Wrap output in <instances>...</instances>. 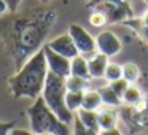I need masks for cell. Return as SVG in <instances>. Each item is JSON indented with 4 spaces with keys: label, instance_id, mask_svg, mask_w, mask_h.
Masks as SVG:
<instances>
[{
    "label": "cell",
    "instance_id": "6da1fadb",
    "mask_svg": "<svg viewBox=\"0 0 148 135\" xmlns=\"http://www.w3.org/2000/svg\"><path fill=\"white\" fill-rule=\"evenodd\" d=\"M56 21V10L48 7L24 13H10L0 18V38L5 51L13 59L16 72L46 45V37Z\"/></svg>",
    "mask_w": 148,
    "mask_h": 135
},
{
    "label": "cell",
    "instance_id": "7a4b0ae2",
    "mask_svg": "<svg viewBox=\"0 0 148 135\" xmlns=\"http://www.w3.org/2000/svg\"><path fill=\"white\" fill-rule=\"evenodd\" d=\"M48 73V64L42 48L8 80V89L14 99L37 100L42 97Z\"/></svg>",
    "mask_w": 148,
    "mask_h": 135
},
{
    "label": "cell",
    "instance_id": "3957f363",
    "mask_svg": "<svg viewBox=\"0 0 148 135\" xmlns=\"http://www.w3.org/2000/svg\"><path fill=\"white\" fill-rule=\"evenodd\" d=\"M30 130L35 135L40 134H54V135H72V127L62 122L51 110L46 106L45 100L38 97L27 108Z\"/></svg>",
    "mask_w": 148,
    "mask_h": 135
},
{
    "label": "cell",
    "instance_id": "277c9868",
    "mask_svg": "<svg viewBox=\"0 0 148 135\" xmlns=\"http://www.w3.org/2000/svg\"><path fill=\"white\" fill-rule=\"evenodd\" d=\"M65 94H67V87H65V78L56 76L53 73H48L46 76V83L42 92V99L45 100L46 106L61 119L67 125H73L75 115L67 108L65 105Z\"/></svg>",
    "mask_w": 148,
    "mask_h": 135
},
{
    "label": "cell",
    "instance_id": "5b68a950",
    "mask_svg": "<svg viewBox=\"0 0 148 135\" xmlns=\"http://www.w3.org/2000/svg\"><path fill=\"white\" fill-rule=\"evenodd\" d=\"M67 33L73 40L80 56H83L84 59H91L92 56H96L99 52L96 45V38L84 27H81L80 24H70L67 29Z\"/></svg>",
    "mask_w": 148,
    "mask_h": 135
},
{
    "label": "cell",
    "instance_id": "8992f818",
    "mask_svg": "<svg viewBox=\"0 0 148 135\" xmlns=\"http://www.w3.org/2000/svg\"><path fill=\"white\" fill-rule=\"evenodd\" d=\"M91 10H97L103 13L108 19V24L124 22V21L134 18V11H132L129 2H102V3L91 7Z\"/></svg>",
    "mask_w": 148,
    "mask_h": 135
},
{
    "label": "cell",
    "instance_id": "52a82bcc",
    "mask_svg": "<svg viewBox=\"0 0 148 135\" xmlns=\"http://www.w3.org/2000/svg\"><path fill=\"white\" fill-rule=\"evenodd\" d=\"M96 45H97V51L100 54L107 56V57H113L118 56L123 49V43L119 40V37L112 30H102L97 33L96 37Z\"/></svg>",
    "mask_w": 148,
    "mask_h": 135
},
{
    "label": "cell",
    "instance_id": "ba28073f",
    "mask_svg": "<svg viewBox=\"0 0 148 135\" xmlns=\"http://www.w3.org/2000/svg\"><path fill=\"white\" fill-rule=\"evenodd\" d=\"M43 52H45L49 73L56 75V76H61V78L70 76V70H72V61L70 59H67V57H64V56L54 52L46 45L43 46Z\"/></svg>",
    "mask_w": 148,
    "mask_h": 135
},
{
    "label": "cell",
    "instance_id": "9c48e42d",
    "mask_svg": "<svg viewBox=\"0 0 148 135\" xmlns=\"http://www.w3.org/2000/svg\"><path fill=\"white\" fill-rule=\"evenodd\" d=\"M46 46H48L49 49H53L54 52H58V54L64 56V57L67 59H75L77 56H80V52H78L77 46H75L73 40L70 38V35H69L67 32L65 33H61V35L54 37L53 40H49L48 43H46Z\"/></svg>",
    "mask_w": 148,
    "mask_h": 135
},
{
    "label": "cell",
    "instance_id": "30bf717a",
    "mask_svg": "<svg viewBox=\"0 0 148 135\" xmlns=\"http://www.w3.org/2000/svg\"><path fill=\"white\" fill-rule=\"evenodd\" d=\"M110 64V59L107 56L97 52L96 56H92L91 59H88V67H89V76L91 80H99L103 78L107 70V65Z\"/></svg>",
    "mask_w": 148,
    "mask_h": 135
},
{
    "label": "cell",
    "instance_id": "8fae6325",
    "mask_svg": "<svg viewBox=\"0 0 148 135\" xmlns=\"http://www.w3.org/2000/svg\"><path fill=\"white\" fill-rule=\"evenodd\" d=\"M97 118H99V130H108V129L118 127L119 115L116 111V108L103 106L100 111H97Z\"/></svg>",
    "mask_w": 148,
    "mask_h": 135
},
{
    "label": "cell",
    "instance_id": "7c38bea8",
    "mask_svg": "<svg viewBox=\"0 0 148 135\" xmlns=\"http://www.w3.org/2000/svg\"><path fill=\"white\" fill-rule=\"evenodd\" d=\"M103 108L102 97L100 92L96 89H88L83 94V103H81V110H89V111H100Z\"/></svg>",
    "mask_w": 148,
    "mask_h": 135
},
{
    "label": "cell",
    "instance_id": "4fadbf2b",
    "mask_svg": "<svg viewBox=\"0 0 148 135\" xmlns=\"http://www.w3.org/2000/svg\"><path fill=\"white\" fill-rule=\"evenodd\" d=\"M75 118L81 122L86 129L99 132V118H97V111H89V110H78L75 113Z\"/></svg>",
    "mask_w": 148,
    "mask_h": 135
},
{
    "label": "cell",
    "instance_id": "5bb4252c",
    "mask_svg": "<svg viewBox=\"0 0 148 135\" xmlns=\"http://www.w3.org/2000/svg\"><path fill=\"white\" fill-rule=\"evenodd\" d=\"M100 92V97H102V103L107 108H118L119 105H123V100L119 95H116L113 92V89L107 84V86H102L100 89H97Z\"/></svg>",
    "mask_w": 148,
    "mask_h": 135
},
{
    "label": "cell",
    "instance_id": "9a60e30c",
    "mask_svg": "<svg viewBox=\"0 0 148 135\" xmlns=\"http://www.w3.org/2000/svg\"><path fill=\"white\" fill-rule=\"evenodd\" d=\"M142 100H143V92H142V89L138 86H135V84H129V87L126 89L124 95H123V103L127 105V106L135 108Z\"/></svg>",
    "mask_w": 148,
    "mask_h": 135
},
{
    "label": "cell",
    "instance_id": "2e32d148",
    "mask_svg": "<svg viewBox=\"0 0 148 135\" xmlns=\"http://www.w3.org/2000/svg\"><path fill=\"white\" fill-rule=\"evenodd\" d=\"M70 75H73V76H80V78H84V80L91 81L89 67H88V59H84L83 56H77L75 59H72Z\"/></svg>",
    "mask_w": 148,
    "mask_h": 135
},
{
    "label": "cell",
    "instance_id": "e0dca14e",
    "mask_svg": "<svg viewBox=\"0 0 148 135\" xmlns=\"http://www.w3.org/2000/svg\"><path fill=\"white\" fill-rule=\"evenodd\" d=\"M65 87L69 92H86L89 89V80L70 75L65 78Z\"/></svg>",
    "mask_w": 148,
    "mask_h": 135
},
{
    "label": "cell",
    "instance_id": "ac0fdd59",
    "mask_svg": "<svg viewBox=\"0 0 148 135\" xmlns=\"http://www.w3.org/2000/svg\"><path fill=\"white\" fill-rule=\"evenodd\" d=\"M123 78L127 81L129 84H135L137 80L140 78V68L134 62H126L123 65Z\"/></svg>",
    "mask_w": 148,
    "mask_h": 135
},
{
    "label": "cell",
    "instance_id": "d6986e66",
    "mask_svg": "<svg viewBox=\"0 0 148 135\" xmlns=\"http://www.w3.org/2000/svg\"><path fill=\"white\" fill-rule=\"evenodd\" d=\"M83 94L84 92H69L65 94V105L72 113H77L78 110H81V103H83Z\"/></svg>",
    "mask_w": 148,
    "mask_h": 135
},
{
    "label": "cell",
    "instance_id": "ffe728a7",
    "mask_svg": "<svg viewBox=\"0 0 148 135\" xmlns=\"http://www.w3.org/2000/svg\"><path fill=\"white\" fill-rule=\"evenodd\" d=\"M123 78V65L116 64V62H110L107 65V70H105V75H103V80L107 83H113V81H118Z\"/></svg>",
    "mask_w": 148,
    "mask_h": 135
},
{
    "label": "cell",
    "instance_id": "44dd1931",
    "mask_svg": "<svg viewBox=\"0 0 148 135\" xmlns=\"http://www.w3.org/2000/svg\"><path fill=\"white\" fill-rule=\"evenodd\" d=\"M89 24L92 27H103L108 24V19H107V16L103 13H100L97 10H92L89 14Z\"/></svg>",
    "mask_w": 148,
    "mask_h": 135
},
{
    "label": "cell",
    "instance_id": "7402d4cb",
    "mask_svg": "<svg viewBox=\"0 0 148 135\" xmlns=\"http://www.w3.org/2000/svg\"><path fill=\"white\" fill-rule=\"evenodd\" d=\"M72 135H99V132L91 130V129H86L77 118H75L73 125H72Z\"/></svg>",
    "mask_w": 148,
    "mask_h": 135
},
{
    "label": "cell",
    "instance_id": "603a6c76",
    "mask_svg": "<svg viewBox=\"0 0 148 135\" xmlns=\"http://www.w3.org/2000/svg\"><path fill=\"white\" fill-rule=\"evenodd\" d=\"M108 86L112 87L113 92H115L116 95H119V97H121V100H123V95H124L126 89L129 87V83L124 80V78H121V80H118V81H113V83H110Z\"/></svg>",
    "mask_w": 148,
    "mask_h": 135
},
{
    "label": "cell",
    "instance_id": "cb8c5ba5",
    "mask_svg": "<svg viewBox=\"0 0 148 135\" xmlns=\"http://www.w3.org/2000/svg\"><path fill=\"white\" fill-rule=\"evenodd\" d=\"M16 122L10 121V122H2L0 121V135H10V132L14 129Z\"/></svg>",
    "mask_w": 148,
    "mask_h": 135
},
{
    "label": "cell",
    "instance_id": "d4e9b609",
    "mask_svg": "<svg viewBox=\"0 0 148 135\" xmlns=\"http://www.w3.org/2000/svg\"><path fill=\"white\" fill-rule=\"evenodd\" d=\"M5 2H7L8 8H10V13H18V8H19L23 0H5Z\"/></svg>",
    "mask_w": 148,
    "mask_h": 135
},
{
    "label": "cell",
    "instance_id": "484cf974",
    "mask_svg": "<svg viewBox=\"0 0 148 135\" xmlns=\"http://www.w3.org/2000/svg\"><path fill=\"white\" fill-rule=\"evenodd\" d=\"M10 135H35L32 130H27V129H19V127H14L13 130L10 132Z\"/></svg>",
    "mask_w": 148,
    "mask_h": 135
},
{
    "label": "cell",
    "instance_id": "4316f807",
    "mask_svg": "<svg viewBox=\"0 0 148 135\" xmlns=\"http://www.w3.org/2000/svg\"><path fill=\"white\" fill-rule=\"evenodd\" d=\"M7 14H10V8H8V5H7L5 0H0V18L7 16Z\"/></svg>",
    "mask_w": 148,
    "mask_h": 135
},
{
    "label": "cell",
    "instance_id": "83f0119b",
    "mask_svg": "<svg viewBox=\"0 0 148 135\" xmlns=\"http://www.w3.org/2000/svg\"><path fill=\"white\" fill-rule=\"evenodd\" d=\"M99 135H123V134L118 127H115V129H108V130H99Z\"/></svg>",
    "mask_w": 148,
    "mask_h": 135
},
{
    "label": "cell",
    "instance_id": "f1b7e54d",
    "mask_svg": "<svg viewBox=\"0 0 148 135\" xmlns=\"http://www.w3.org/2000/svg\"><path fill=\"white\" fill-rule=\"evenodd\" d=\"M140 24H142V29H147V30H148V8L145 10V13L142 14V18H140Z\"/></svg>",
    "mask_w": 148,
    "mask_h": 135
},
{
    "label": "cell",
    "instance_id": "f546056e",
    "mask_svg": "<svg viewBox=\"0 0 148 135\" xmlns=\"http://www.w3.org/2000/svg\"><path fill=\"white\" fill-rule=\"evenodd\" d=\"M102 2H127V0H89V3H88V7H94V5L97 3H102Z\"/></svg>",
    "mask_w": 148,
    "mask_h": 135
},
{
    "label": "cell",
    "instance_id": "4dcf8cb0",
    "mask_svg": "<svg viewBox=\"0 0 148 135\" xmlns=\"http://www.w3.org/2000/svg\"><path fill=\"white\" fill-rule=\"evenodd\" d=\"M38 2H40V3H45V5H46V3H49L51 0H38Z\"/></svg>",
    "mask_w": 148,
    "mask_h": 135
},
{
    "label": "cell",
    "instance_id": "1f68e13d",
    "mask_svg": "<svg viewBox=\"0 0 148 135\" xmlns=\"http://www.w3.org/2000/svg\"><path fill=\"white\" fill-rule=\"evenodd\" d=\"M40 135H54V134H40Z\"/></svg>",
    "mask_w": 148,
    "mask_h": 135
},
{
    "label": "cell",
    "instance_id": "d6a6232c",
    "mask_svg": "<svg viewBox=\"0 0 148 135\" xmlns=\"http://www.w3.org/2000/svg\"><path fill=\"white\" fill-rule=\"evenodd\" d=\"M143 2H145V3H147V5H148V0H143Z\"/></svg>",
    "mask_w": 148,
    "mask_h": 135
}]
</instances>
